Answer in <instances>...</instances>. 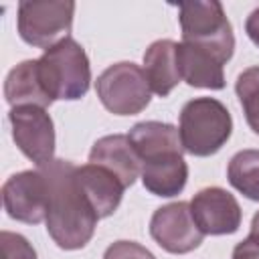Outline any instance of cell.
Instances as JSON below:
<instances>
[{"label":"cell","instance_id":"18","mask_svg":"<svg viewBox=\"0 0 259 259\" xmlns=\"http://www.w3.org/2000/svg\"><path fill=\"white\" fill-rule=\"evenodd\" d=\"M229 184L249 200L259 202V150L247 148L237 152L227 166Z\"/></svg>","mask_w":259,"mask_h":259},{"label":"cell","instance_id":"20","mask_svg":"<svg viewBox=\"0 0 259 259\" xmlns=\"http://www.w3.org/2000/svg\"><path fill=\"white\" fill-rule=\"evenodd\" d=\"M0 245H2V259H36L34 247L20 233L2 231Z\"/></svg>","mask_w":259,"mask_h":259},{"label":"cell","instance_id":"6","mask_svg":"<svg viewBox=\"0 0 259 259\" xmlns=\"http://www.w3.org/2000/svg\"><path fill=\"white\" fill-rule=\"evenodd\" d=\"M101 105L113 115H136L150 105L152 89L144 67L132 61L109 65L95 81Z\"/></svg>","mask_w":259,"mask_h":259},{"label":"cell","instance_id":"1","mask_svg":"<svg viewBox=\"0 0 259 259\" xmlns=\"http://www.w3.org/2000/svg\"><path fill=\"white\" fill-rule=\"evenodd\" d=\"M71 160H59L40 166L49 184V208H47V233L65 251L83 249L97 227V212L83 194L75 178Z\"/></svg>","mask_w":259,"mask_h":259},{"label":"cell","instance_id":"4","mask_svg":"<svg viewBox=\"0 0 259 259\" xmlns=\"http://www.w3.org/2000/svg\"><path fill=\"white\" fill-rule=\"evenodd\" d=\"M182 40L210 51L223 63L235 53L233 24L219 0H186L178 4Z\"/></svg>","mask_w":259,"mask_h":259},{"label":"cell","instance_id":"3","mask_svg":"<svg viewBox=\"0 0 259 259\" xmlns=\"http://www.w3.org/2000/svg\"><path fill=\"white\" fill-rule=\"evenodd\" d=\"M178 132L184 152L206 158L217 154L233 134V117L214 97H194L180 109Z\"/></svg>","mask_w":259,"mask_h":259},{"label":"cell","instance_id":"23","mask_svg":"<svg viewBox=\"0 0 259 259\" xmlns=\"http://www.w3.org/2000/svg\"><path fill=\"white\" fill-rule=\"evenodd\" d=\"M245 32L251 38V42L255 47H259V6L251 10V14L245 20Z\"/></svg>","mask_w":259,"mask_h":259},{"label":"cell","instance_id":"22","mask_svg":"<svg viewBox=\"0 0 259 259\" xmlns=\"http://www.w3.org/2000/svg\"><path fill=\"white\" fill-rule=\"evenodd\" d=\"M233 259H259V235L249 233L247 239L235 245Z\"/></svg>","mask_w":259,"mask_h":259},{"label":"cell","instance_id":"24","mask_svg":"<svg viewBox=\"0 0 259 259\" xmlns=\"http://www.w3.org/2000/svg\"><path fill=\"white\" fill-rule=\"evenodd\" d=\"M251 233L253 235H259V210L253 214V219H251Z\"/></svg>","mask_w":259,"mask_h":259},{"label":"cell","instance_id":"16","mask_svg":"<svg viewBox=\"0 0 259 259\" xmlns=\"http://www.w3.org/2000/svg\"><path fill=\"white\" fill-rule=\"evenodd\" d=\"M178 42L172 38L154 40L144 53V73L148 77L152 93L158 97H168L172 89L182 81L176 63Z\"/></svg>","mask_w":259,"mask_h":259},{"label":"cell","instance_id":"15","mask_svg":"<svg viewBox=\"0 0 259 259\" xmlns=\"http://www.w3.org/2000/svg\"><path fill=\"white\" fill-rule=\"evenodd\" d=\"M127 138L142 162H148L166 154H184L178 127L166 121H156V119L138 121L130 130Z\"/></svg>","mask_w":259,"mask_h":259},{"label":"cell","instance_id":"17","mask_svg":"<svg viewBox=\"0 0 259 259\" xmlns=\"http://www.w3.org/2000/svg\"><path fill=\"white\" fill-rule=\"evenodd\" d=\"M4 99L10 107L38 105L47 109L53 103L40 83L36 59H26L8 71L4 79Z\"/></svg>","mask_w":259,"mask_h":259},{"label":"cell","instance_id":"5","mask_svg":"<svg viewBox=\"0 0 259 259\" xmlns=\"http://www.w3.org/2000/svg\"><path fill=\"white\" fill-rule=\"evenodd\" d=\"M75 16L73 0H22L18 2V36L36 49H51L69 36Z\"/></svg>","mask_w":259,"mask_h":259},{"label":"cell","instance_id":"13","mask_svg":"<svg viewBox=\"0 0 259 259\" xmlns=\"http://www.w3.org/2000/svg\"><path fill=\"white\" fill-rule=\"evenodd\" d=\"M75 178L99 219L111 217L117 210L123 198V190H125V186L119 182L117 176L89 162L85 166L75 168Z\"/></svg>","mask_w":259,"mask_h":259},{"label":"cell","instance_id":"14","mask_svg":"<svg viewBox=\"0 0 259 259\" xmlns=\"http://www.w3.org/2000/svg\"><path fill=\"white\" fill-rule=\"evenodd\" d=\"M142 184L148 192L162 198L178 196L188 180V164L182 154H166L142 162Z\"/></svg>","mask_w":259,"mask_h":259},{"label":"cell","instance_id":"8","mask_svg":"<svg viewBox=\"0 0 259 259\" xmlns=\"http://www.w3.org/2000/svg\"><path fill=\"white\" fill-rule=\"evenodd\" d=\"M2 204L6 214L18 223H42L49 208V184L42 170H22L6 178L2 184Z\"/></svg>","mask_w":259,"mask_h":259},{"label":"cell","instance_id":"19","mask_svg":"<svg viewBox=\"0 0 259 259\" xmlns=\"http://www.w3.org/2000/svg\"><path fill=\"white\" fill-rule=\"evenodd\" d=\"M235 93L243 107L247 125L259 136V67H249L239 73Z\"/></svg>","mask_w":259,"mask_h":259},{"label":"cell","instance_id":"11","mask_svg":"<svg viewBox=\"0 0 259 259\" xmlns=\"http://www.w3.org/2000/svg\"><path fill=\"white\" fill-rule=\"evenodd\" d=\"M89 162L109 170L125 188H130L142 174V160L127 134H111L99 138L91 146Z\"/></svg>","mask_w":259,"mask_h":259},{"label":"cell","instance_id":"7","mask_svg":"<svg viewBox=\"0 0 259 259\" xmlns=\"http://www.w3.org/2000/svg\"><path fill=\"white\" fill-rule=\"evenodd\" d=\"M8 121L16 148L38 168L55 160V123L45 107H10Z\"/></svg>","mask_w":259,"mask_h":259},{"label":"cell","instance_id":"9","mask_svg":"<svg viewBox=\"0 0 259 259\" xmlns=\"http://www.w3.org/2000/svg\"><path fill=\"white\" fill-rule=\"evenodd\" d=\"M150 235L164 251L174 255L194 251L196 247H200L204 239V235L192 219L190 202L184 200L156 208L150 219Z\"/></svg>","mask_w":259,"mask_h":259},{"label":"cell","instance_id":"2","mask_svg":"<svg viewBox=\"0 0 259 259\" xmlns=\"http://www.w3.org/2000/svg\"><path fill=\"white\" fill-rule=\"evenodd\" d=\"M38 77L47 95L57 101H77L87 95L91 85V65L85 49L71 36L42 51Z\"/></svg>","mask_w":259,"mask_h":259},{"label":"cell","instance_id":"12","mask_svg":"<svg viewBox=\"0 0 259 259\" xmlns=\"http://www.w3.org/2000/svg\"><path fill=\"white\" fill-rule=\"evenodd\" d=\"M176 63H178L180 79L190 87L210 89V91L225 89V71H223L225 63L210 51L182 40L176 47Z\"/></svg>","mask_w":259,"mask_h":259},{"label":"cell","instance_id":"10","mask_svg":"<svg viewBox=\"0 0 259 259\" xmlns=\"http://www.w3.org/2000/svg\"><path fill=\"white\" fill-rule=\"evenodd\" d=\"M190 212L202 235H233L243 221L237 198L221 186L200 188L190 200Z\"/></svg>","mask_w":259,"mask_h":259},{"label":"cell","instance_id":"21","mask_svg":"<svg viewBox=\"0 0 259 259\" xmlns=\"http://www.w3.org/2000/svg\"><path fill=\"white\" fill-rule=\"evenodd\" d=\"M103 259H156V257L150 249H146L136 241H115L105 249Z\"/></svg>","mask_w":259,"mask_h":259}]
</instances>
